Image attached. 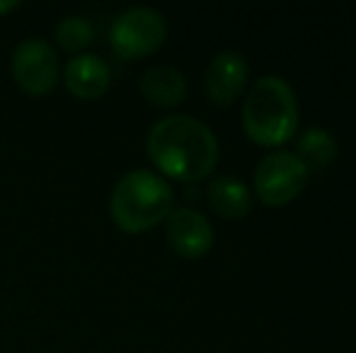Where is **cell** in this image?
Returning <instances> with one entry per match:
<instances>
[{
    "instance_id": "obj_1",
    "label": "cell",
    "mask_w": 356,
    "mask_h": 353,
    "mask_svg": "<svg viewBox=\"0 0 356 353\" xmlns=\"http://www.w3.org/2000/svg\"><path fill=\"white\" fill-rule=\"evenodd\" d=\"M153 165L170 179L194 184L218 165V141L213 131L189 114H172L155 121L145 138Z\"/></svg>"
},
{
    "instance_id": "obj_2",
    "label": "cell",
    "mask_w": 356,
    "mask_h": 353,
    "mask_svg": "<svg viewBox=\"0 0 356 353\" xmlns=\"http://www.w3.org/2000/svg\"><path fill=\"white\" fill-rule=\"evenodd\" d=\"M175 211L172 187L150 170H131L114 184L109 196V216L119 230L138 235Z\"/></svg>"
},
{
    "instance_id": "obj_3",
    "label": "cell",
    "mask_w": 356,
    "mask_h": 353,
    "mask_svg": "<svg viewBox=\"0 0 356 353\" xmlns=\"http://www.w3.org/2000/svg\"><path fill=\"white\" fill-rule=\"evenodd\" d=\"M243 128L257 146L277 148L298 131V102L289 83L264 76L250 87L243 104Z\"/></svg>"
},
{
    "instance_id": "obj_4",
    "label": "cell",
    "mask_w": 356,
    "mask_h": 353,
    "mask_svg": "<svg viewBox=\"0 0 356 353\" xmlns=\"http://www.w3.org/2000/svg\"><path fill=\"white\" fill-rule=\"evenodd\" d=\"M165 37H168L165 17L155 8H145V5L127 8L114 17L112 27H109V44H112L114 53L129 58V61L158 51Z\"/></svg>"
},
{
    "instance_id": "obj_5",
    "label": "cell",
    "mask_w": 356,
    "mask_h": 353,
    "mask_svg": "<svg viewBox=\"0 0 356 353\" xmlns=\"http://www.w3.org/2000/svg\"><path fill=\"white\" fill-rule=\"evenodd\" d=\"M13 78L22 92L32 97L49 94L58 85L61 78V66H58L56 49L47 39L29 37L15 46L13 58H10Z\"/></svg>"
},
{
    "instance_id": "obj_6",
    "label": "cell",
    "mask_w": 356,
    "mask_h": 353,
    "mask_svg": "<svg viewBox=\"0 0 356 353\" xmlns=\"http://www.w3.org/2000/svg\"><path fill=\"white\" fill-rule=\"evenodd\" d=\"M308 175V167L298 160V155L277 150L259 160L254 170V193L267 206H284L303 191Z\"/></svg>"
},
{
    "instance_id": "obj_7",
    "label": "cell",
    "mask_w": 356,
    "mask_h": 353,
    "mask_svg": "<svg viewBox=\"0 0 356 353\" xmlns=\"http://www.w3.org/2000/svg\"><path fill=\"white\" fill-rule=\"evenodd\" d=\"M168 242L184 259H199L213 247V227L197 208H177L168 216Z\"/></svg>"
},
{
    "instance_id": "obj_8",
    "label": "cell",
    "mask_w": 356,
    "mask_h": 353,
    "mask_svg": "<svg viewBox=\"0 0 356 353\" xmlns=\"http://www.w3.org/2000/svg\"><path fill=\"white\" fill-rule=\"evenodd\" d=\"M250 66L243 53L238 51H220L211 58L204 76V87L213 104H233L240 92L248 85Z\"/></svg>"
},
{
    "instance_id": "obj_9",
    "label": "cell",
    "mask_w": 356,
    "mask_h": 353,
    "mask_svg": "<svg viewBox=\"0 0 356 353\" xmlns=\"http://www.w3.org/2000/svg\"><path fill=\"white\" fill-rule=\"evenodd\" d=\"M63 83L78 99H99L109 89L112 71L97 53H75L63 68Z\"/></svg>"
},
{
    "instance_id": "obj_10",
    "label": "cell",
    "mask_w": 356,
    "mask_h": 353,
    "mask_svg": "<svg viewBox=\"0 0 356 353\" xmlns=\"http://www.w3.org/2000/svg\"><path fill=\"white\" fill-rule=\"evenodd\" d=\"M141 92L155 107H175L187 94V80L172 66H155L141 76Z\"/></svg>"
},
{
    "instance_id": "obj_11",
    "label": "cell",
    "mask_w": 356,
    "mask_h": 353,
    "mask_svg": "<svg viewBox=\"0 0 356 353\" xmlns=\"http://www.w3.org/2000/svg\"><path fill=\"white\" fill-rule=\"evenodd\" d=\"M207 198L213 213H218L220 218H230V221L245 218L252 208L250 189L235 177H216L209 184Z\"/></svg>"
},
{
    "instance_id": "obj_12",
    "label": "cell",
    "mask_w": 356,
    "mask_h": 353,
    "mask_svg": "<svg viewBox=\"0 0 356 353\" xmlns=\"http://www.w3.org/2000/svg\"><path fill=\"white\" fill-rule=\"evenodd\" d=\"M296 148H298V160L308 167V172L325 170L334 160V155H337V141H334V136L318 126L305 128L300 133Z\"/></svg>"
},
{
    "instance_id": "obj_13",
    "label": "cell",
    "mask_w": 356,
    "mask_h": 353,
    "mask_svg": "<svg viewBox=\"0 0 356 353\" xmlns=\"http://www.w3.org/2000/svg\"><path fill=\"white\" fill-rule=\"evenodd\" d=\"M95 39V27L83 15H68L56 24V44L63 51L83 53L85 46H90Z\"/></svg>"
},
{
    "instance_id": "obj_14",
    "label": "cell",
    "mask_w": 356,
    "mask_h": 353,
    "mask_svg": "<svg viewBox=\"0 0 356 353\" xmlns=\"http://www.w3.org/2000/svg\"><path fill=\"white\" fill-rule=\"evenodd\" d=\"M15 8H17V3H15V0H3V3H0V15L10 12V10H15Z\"/></svg>"
}]
</instances>
